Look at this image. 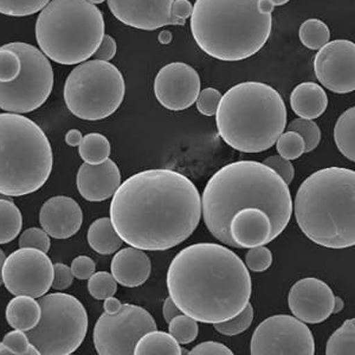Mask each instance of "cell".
Listing matches in <instances>:
<instances>
[{"mask_svg": "<svg viewBox=\"0 0 355 355\" xmlns=\"http://www.w3.org/2000/svg\"><path fill=\"white\" fill-rule=\"evenodd\" d=\"M202 218L193 182L173 170H147L119 186L110 220L120 239L144 251L170 250L185 242Z\"/></svg>", "mask_w": 355, "mask_h": 355, "instance_id": "obj_1", "label": "cell"}, {"mask_svg": "<svg viewBox=\"0 0 355 355\" xmlns=\"http://www.w3.org/2000/svg\"><path fill=\"white\" fill-rule=\"evenodd\" d=\"M167 289L182 314L197 322H224L250 302L245 263L217 243H197L178 252L167 271Z\"/></svg>", "mask_w": 355, "mask_h": 355, "instance_id": "obj_2", "label": "cell"}, {"mask_svg": "<svg viewBox=\"0 0 355 355\" xmlns=\"http://www.w3.org/2000/svg\"><path fill=\"white\" fill-rule=\"evenodd\" d=\"M259 207L272 223L277 239L291 222L293 199L287 182L262 162H232L210 178L202 192V214L207 230L219 242L234 248L229 223L237 211Z\"/></svg>", "mask_w": 355, "mask_h": 355, "instance_id": "obj_3", "label": "cell"}, {"mask_svg": "<svg viewBox=\"0 0 355 355\" xmlns=\"http://www.w3.org/2000/svg\"><path fill=\"white\" fill-rule=\"evenodd\" d=\"M275 6L268 0H196L191 15L194 41L219 61L250 58L266 44Z\"/></svg>", "mask_w": 355, "mask_h": 355, "instance_id": "obj_4", "label": "cell"}, {"mask_svg": "<svg viewBox=\"0 0 355 355\" xmlns=\"http://www.w3.org/2000/svg\"><path fill=\"white\" fill-rule=\"evenodd\" d=\"M294 212L300 229L315 244L328 249L354 246V171H316L300 185Z\"/></svg>", "mask_w": 355, "mask_h": 355, "instance_id": "obj_5", "label": "cell"}, {"mask_svg": "<svg viewBox=\"0 0 355 355\" xmlns=\"http://www.w3.org/2000/svg\"><path fill=\"white\" fill-rule=\"evenodd\" d=\"M287 107L271 85L243 82L222 95L216 123L223 140L243 153H262L287 127Z\"/></svg>", "mask_w": 355, "mask_h": 355, "instance_id": "obj_6", "label": "cell"}, {"mask_svg": "<svg viewBox=\"0 0 355 355\" xmlns=\"http://www.w3.org/2000/svg\"><path fill=\"white\" fill-rule=\"evenodd\" d=\"M53 164V148L36 122L19 114H0V194L36 192L48 182Z\"/></svg>", "mask_w": 355, "mask_h": 355, "instance_id": "obj_7", "label": "cell"}, {"mask_svg": "<svg viewBox=\"0 0 355 355\" xmlns=\"http://www.w3.org/2000/svg\"><path fill=\"white\" fill-rule=\"evenodd\" d=\"M105 28L103 15L88 0H51L37 18L36 40L51 61L75 65L93 57Z\"/></svg>", "mask_w": 355, "mask_h": 355, "instance_id": "obj_8", "label": "cell"}, {"mask_svg": "<svg viewBox=\"0 0 355 355\" xmlns=\"http://www.w3.org/2000/svg\"><path fill=\"white\" fill-rule=\"evenodd\" d=\"M53 87V67L41 50L23 42L0 46V110L16 114L38 110Z\"/></svg>", "mask_w": 355, "mask_h": 355, "instance_id": "obj_9", "label": "cell"}, {"mask_svg": "<svg viewBox=\"0 0 355 355\" xmlns=\"http://www.w3.org/2000/svg\"><path fill=\"white\" fill-rule=\"evenodd\" d=\"M125 94L121 71L110 62H83L69 73L64 102L70 113L85 121H100L113 115Z\"/></svg>", "mask_w": 355, "mask_h": 355, "instance_id": "obj_10", "label": "cell"}, {"mask_svg": "<svg viewBox=\"0 0 355 355\" xmlns=\"http://www.w3.org/2000/svg\"><path fill=\"white\" fill-rule=\"evenodd\" d=\"M41 320L36 327L25 331L40 354L70 355L85 341L88 314L81 301L73 295H44L40 297Z\"/></svg>", "mask_w": 355, "mask_h": 355, "instance_id": "obj_11", "label": "cell"}, {"mask_svg": "<svg viewBox=\"0 0 355 355\" xmlns=\"http://www.w3.org/2000/svg\"><path fill=\"white\" fill-rule=\"evenodd\" d=\"M157 329L148 311L134 304H122L115 314H103L94 328L93 339L100 355H133L142 335Z\"/></svg>", "mask_w": 355, "mask_h": 355, "instance_id": "obj_12", "label": "cell"}, {"mask_svg": "<svg viewBox=\"0 0 355 355\" xmlns=\"http://www.w3.org/2000/svg\"><path fill=\"white\" fill-rule=\"evenodd\" d=\"M250 352L252 355H314V336L297 318L275 315L254 329Z\"/></svg>", "mask_w": 355, "mask_h": 355, "instance_id": "obj_13", "label": "cell"}, {"mask_svg": "<svg viewBox=\"0 0 355 355\" xmlns=\"http://www.w3.org/2000/svg\"><path fill=\"white\" fill-rule=\"evenodd\" d=\"M1 274L10 294L40 299L53 286V264L43 251L21 248L5 259Z\"/></svg>", "mask_w": 355, "mask_h": 355, "instance_id": "obj_14", "label": "cell"}, {"mask_svg": "<svg viewBox=\"0 0 355 355\" xmlns=\"http://www.w3.org/2000/svg\"><path fill=\"white\" fill-rule=\"evenodd\" d=\"M314 71L320 83L333 93L354 92V43L348 40L328 42L315 56Z\"/></svg>", "mask_w": 355, "mask_h": 355, "instance_id": "obj_15", "label": "cell"}, {"mask_svg": "<svg viewBox=\"0 0 355 355\" xmlns=\"http://www.w3.org/2000/svg\"><path fill=\"white\" fill-rule=\"evenodd\" d=\"M200 93V77L196 69L182 62L162 67L154 81V94L166 110L179 112L193 105Z\"/></svg>", "mask_w": 355, "mask_h": 355, "instance_id": "obj_16", "label": "cell"}, {"mask_svg": "<svg viewBox=\"0 0 355 355\" xmlns=\"http://www.w3.org/2000/svg\"><path fill=\"white\" fill-rule=\"evenodd\" d=\"M335 295L327 283L314 277L302 279L291 288L288 303L295 318L318 324L333 314Z\"/></svg>", "mask_w": 355, "mask_h": 355, "instance_id": "obj_17", "label": "cell"}, {"mask_svg": "<svg viewBox=\"0 0 355 355\" xmlns=\"http://www.w3.org/2000/svg\"><path fill=\"white\" fill-rule=\"evenodd\" d=\"M174 0H108L117 21L139 30L154 31L172 23Z\"/></svg>", "mask_w": 355, "mask_h": 355, "instance_id": "obj_18", "label": "cell"}, {"mask_svg": "<svg viewBox=\"0 0 355 355\" xmlns=\"http://www.w3.org/2000/svg\"><path fill=\"white\" fill-rule=\"evenodd\" d=\"M229 234L239 249L266 245L276 239L270 217L259 207L237 211L229 223Z\"/></svg>", "mask_w": 355, "mask_h": 355, "instance_id": "obj_19", "label": "cell"}, {"mask_svg": "<svg viewBox=\"0 0 355 355\" xmlns=\"http://www.w3.org/2000/svg\"><path fill=\"white\" fill-rule=\"evenodd\" d=\"M40 223L50 237L70 239L81 229L83 223L81 206L70 197H53L42 206Z\"/></svg>", "mask_w": 355, "mask_h": 355, "instance_id": "obj_20", "label": "cell"}, {"mask_svg": "<svg viewBox=\"0 0 355 355\" xmlns=\"http://www.w3.org/2000/svg\"><path fill=\"white\" fill-rule=\"evenodd\" d=\"M77 190L88 202H105L121 185V173L112 159L98 165L85 162L76 178Z\"/></svg>", "mask_w": 355, "mask_h": 355, "instance_id": "obj_21", "label": "cell"}, {"mask_svg": "<svg viewBox=\"0 0 355 355\" xmlns=\"http://www.w3.org/2000/svg\"><path fill=\"white\" fill-rule=\"evenodd\" d=\"M112 275L122 287L137 288L150 279L152 262L141 249L125 248L112 259Z\"/></svg>", "mask_w": 355, "mask_h": 355, "instance_id": "obj_22", "label": "cell"}, {"mask_svg": "<svg viewBox=\"0 0 355 355\" xmlns=\"http://www.w3.org/2000/svg\"><path fill=\"white\" fill-rule=\"evenodd\" d=\"M327 105V94L314 82H303L296 85L291 95V110L301 119H318L326 112Z\"/></svg>", "mask_w": 355, "mask_h": 355, "instance_id": "obj_23", "label": "cell"}, {"mask_svg": "<svg viewBox=\"0 0 355 355\" xmlns=\"http://www.w3.org/2000/svg\"><path fill=\"white\" fill-rule=\"evenodd\" d=\"M5 314L13 329L31 331L41 320V304L30 296H16L8 302Z\"/></svg>", "mask_w": 355, "mask_h": 355, "instance_id": "obj_24", "label": "cell"}, {"mask_svg": "<svg viewBox=\"0 0 355 355\" xmlns=\"http://www.w3.org/2000/svg\"><path fill=\"white\" fill-rule=\"evenodd\" d=\"M88 243L95 252L113 254L120 250L123 241L116 234L110 218H100L89 226Z\"/></svg>", "mask_w": 355, "mask_h": 355, "instance_id": "obj_25", "label": "cell"}, {"mask_svg": "<svg viewBox=\"0 0 355 355\" xmlns=\"http://www.w3.org/2000/svg\"><path fill=\"white\" fill-rule=\"evenodd\" d=\"M184 349L170 333L150 331L142 335L134 349V355H182Z\"/></svg>", "mask_w": 355, "mask_h": 355, "instance_id": "obj_26", "label": "cell"}, {"mask_svg": "<svg viewBox=\"0 0 355 355\" xmlns=\"http://www.w3.org/2000/svg\"><path fill=\"white\" fill-rule=\"evenodd\" d=\"M334 140L338 150L348 160L355 162V108L341 114L334 127Z\"/></svg>", "mask_w": 355, "mask_h": 355, "instance_id": "obj_27", "label": "cell"}, {"mask_svg": "<svg viewBox=\"0 0 355 355\" xmlns=\"http://www.w3.org/2000/svg\"><path fill=\"white\" fill-rule=\"evenodd\" d=\"M23 226V216L11 200L0 199V244H8L18 237Z\"/></svg>", "mask_w": 355, "mask_h": 355, "instance_id": "obj_28", "label": "cell"}, {"mask_svg": "<svg viewBox=\"0 0 355 355\" xmlns=\"http://www.w3.org/2000/svg\"><path fill=\"white\" fill-rule=\"evenodd\" d=\"M78 152L83 162L90 165H98L110 159V140L100 133L87 134L82 139Z\"/></svg>", "mask_w": 355, "mask_h": 355, "instance_id": "obj_29", "label": "cell"}, {"mask_svg": "<svg viewBox=\"0 0 355 355\" xmlns=\"http://www.w3.org/2000/svg\"><path fill=\"white\" fill-rule=\"evenodd\" d=\"M327 355L355 354V320H346L343 326L333 333L327 346Z\"/></svg>", "mask_w": 355, "mask_h": 355, "instance_id": "obj_30", "label": "cell"}, {"mask_svg": "<svg viewBox=\"0 0 355 355\" xmlns=\"http://www.w3.org/2000/svg\"><path fill=\"white\" fill-rule=\"evenodd\" d=\"M300 41L309 50H320L327 44L331 38V31L326 23L321 19L311 18L303 21L300 26Z\"/></svg>", "mask_w": 355, "mask_h": 355, "instance_id": "obj_31", "label": "cell"}, {"mask_svg": "<svg viewBox=\"0 0 355 355\" xmlns=\"http://www.w3.org/2000/svg\"><path fill=\"white\" fill-rule=\"evenodd\" d=\"M168 333L180 345L193 343L199 333L198 323L185 314L177 315L168 323Z\"/></svg>", "mask_w": 355, "mask_h": 355, "instance_id": "obj_32", "label": "cell"}, {"mask_svg": "<svg viewBox=\"0 0 355 355\" xmlns=\"http://www.w3.org/2000/svg\"><path fill=\"white\" fill-rule=\"evenodd\" d=\"M51 0H0V13L10 17H26L42 11Z\"/></svg>", "mask_w": 355, "mask_h": 355, "instance_id": "obj_33", "label": "cell"}, {"mask_svg": "<svg viewBox=\"0 0 355 355\" xmlns=\"http://www.w3.org/2000/svg\"><path fill=\"white\" fill-rule=\"evenodd\" d=\"M254 308L250 303L246 304L239 315L224 322L214 323V329L218 331L219 334L226 336H234V335L242 334L246 329H249L251 323L254 321Z\"/></svg>", "mask_w": 355, "mask_h": 355, "instance_id": "obj_34", "label": "cell"}, {"mask_svg": "<svg viewBox=\"0 0 355 355\" xmlns=\"http://www.w3.org/2000/svg\"><path fill=\"white\" fill-rule=\"evenodd\" d=\"M287 130L289 132H296L303 137L304 144H306L304 153L313 152L321 141V130H320L319 125H316L313 120L300 117V119L293 120L288 125Z\"/></svg>", "mask_w": 355, "mask_h": 355, "instance_id": "obj_35", "label": "cell"}, {"mask_svg": "<svg viewBox=\"0 0 355 355\" xmlns=\"http://www.w3.org/2000/svg\"><path fill=\"white\" fill-rule=\"evenodd\" d=\"M276 150L279 152V155L284 159L296 160L304 153L306 144L299 133L288 130L286 133L283 132L279 135L276 141Z\"/></svg>", "mask_w": 355, "mask_h": 355, "instance_id": "obj_36", "label": "cell"}, {"mask_svg": "<svg viewBox=\"0 0 355 355\" xmlns=\"http://www.w3.org/2000/svg\"><path fill=\"white\" fill-rule=\"evenodd\" d=\"M88 291L95 300H105L117 291V282L113 275L105 271L94 272L89 277Z\"/></svg>", "mask_w": 355, "mask_h": 355, "instance_id": "obj_37", "label": "cell"}, {"mask_svg": "<svg viewBox=\"0 0 355 355\" xmlns=\"http://www.w3.org/2000/svg\"><path fill=\"white\" fill-rule=\"evenodd\" d=\"M3 343L12 352L13 355H40V352L30 343L25 331L15 329L5 335Z\"/></svg>", "mask_w": 355, "mask_h": 355, "instance_id": "obj_38", "label": "cell"}, {"mask_svg": "<svg viewBox=\"0 0 355 355\" xmlns=\"http://www.w3.org/2000/svg\"><path fill=\"white\" fill-rule=\"evenodd\" d=\"M272 264V254L266 245L251 248L245 254V266L254 272L268 270Z\"/></svg>", "mask_w": 355, "mask_h": 355, "instance_id": "obj_39", "label": "cell"}, {"mask_svg": "<svg viewBox=\"0 0 355 355\" xmlns=\"http://www.w3.org/2000/svg\"><path fill=\"white\" fill-rule=\"evenodd\" d=\"M50 245H51L50 236L43 229H38V227H31L25 230L19 237L21 248H31L46 254L50 250Z\"/></svg>", "mask_w": 355, "mask_h": 355, "instance_id": "obj_40", "label": "cell"}, {"mask_svg": "<svg viewBox=\"0 0 355 355\" xmlns=\"http://www.w3.org/2000/svg\"><path fill=\"white\" fill-rule=\"evenodd\" d=\"M222 94L214 88H206L199 93L197 98V110L205 116L216 115Z\"/></svg>", "mask_w": 355, "mask_h": 355, "instance_id": "obj_41", "label": "cell"}, {"mask_svg": "<svg viewBox=\"0 0 355 355\" xmlns=\"http://www.w3.org/2000/svg\"><path fill=\"white\" fill-rule=\"evenodd\" d=\"M263 164L270 167L271 170H274L276 173L279 174L288 185L294 180L295 168L291 160H287L281 155H271V157H266Z\"/></svg>", "mask_w": 355, "mask_h": 355, "instance_id": "obj_42", "label": "cell"}, {"mask_svg": "<svg viewBox=\"0 0 355 355\" xmlns=\"http://www.w3.org/2000/svg\"><path fill=\"white\" fill-rule=\"evenodd\" d=\"M73 282V275L71 269L63 263L53 264V286L55 291H65L68 289Z\"/></svg>", "mask_w": 355, "mask_h": 355, "instance_id": "obj_43", "label": "cell"}, {"mask_svg": "<svg viewBox=\"0 0 355 355\" xmlns=\"http://www.w3.org/2000/svg\"><path fill=\"white\" fill-rule=\"evenodd\" d=\"M96 264L88 256H78L71 263V272L73 277L78 279H89V277L95 272Z\"/></svg>", "mask_w": 355, "mask_h": 355, "instance_id": "obj_44", "label": "cell"}, {"mask_svg": "<svg viewBox=\"0 0 355 355\" xmlns=\"http://www.w3.org/2000/svg\"><path fill=\"white\" fill-rule=\"evenodd\" d=\"M189 355H232L234 352L225 345L216 341H205L199 343L191 351L187 352Z\"/></svg>", "mask_w": 355, "mask_h": 355, "instance_id": "obj_45", "label": "cell"}, {"mask_svg": "<svg viewBox=\"0 0 355 355\" xmlns=\"http://www.w3.org/2000/svg\"><path fill=\"white\" fill-rule=\"evenodd\" d=\"M193 5L190 0H174L172 4V23L171 25H185L186 19L190 18Z\"/></svg>", "mask_w": 355, "mask_h": 355, "instance_id": "obj_46", "label": "cell"}, {"mask_svg": "<svg viewBox=\"0 0 355 355\" xmlns=\"http://www.w3.org/2000/svg\"><path fill=\"white\" fill-rule=\"evenodd\" d=\"M116 55V42L110 35H105L101 44L98 46L93 56L98 61L110 62Z\"/></svg>", "mask_w": 355, "mask_h": 355, "instance_id": "obj_47", "label": "cell"}, {"mask_svg": "<svg viewBox=\"0 0 355 355\" xmlns=\"http://www.w3.org/2000/svg\"><path fill=\"white\" fill-rule=\"evenodd\" d=\"M180 314H182V311L175 306V303L172 301V299L171 297L166 299L164 307H162V315H164L166 322L170 323L171 320Z\"/></svg>", "mask_w": 355, "mask_h": 355, "instance_id": "obj_48", "label": "cell"}, {"mask_svg": "<svg viewBox=\"0 0 355 355\" xmlns=\"http://www.w3.org/2000/svg\"><path fill=\"white\" fill-rule=\"evenodd\" d=\"M103 301H105L103 308H105V313H107V314H115L122 308V303L120 302V300H117L114 296L107 297Z\"/></svg>", "mask_w": 355, "mask_h": 355, "instance_id": "obj_49", "label": "cell"}, {"mask_svg": "<svg viewBox=\"0 0 355 355\" xmlns=\"http://www.w3.org/2000/svg\"><path fill=\"white\" fill-rule=\"evenodd\" d=\"M82 139H83V135H82L81 132L78 130H70L68 133H67V135H65V142H67V145L70 146V147H77V146H80Z\"/></svg>", "mask_w": 355, "mask_h": 355, "instance_id": "obj_50", "label": "cell"}, {"mask_svg": "<svg viewBox=\"0 0 355 355\" xmlns=\"http://www.w3.org/2000/svg\"><path fill=\"white\" fill-rule=\"evenodd\" d=\"M159 42L162 44H170L172 42V33L167 31V30H164V31L159 33Z\"/></svg>", "mask_w": 355, "mask_h": 355, "instance_id": "obj_51", "label": "cell"}, {"mask_svg": "<svg viewBox=\"0 0 355 355\" xmlns=\"http://www.w3.org/2000/svg\"><path fill=\"white\" fill-rule=\"evenodd\" d=\"M343 308H345V302H343V300L341 299V297H339V296H335L333 314H338V313L343 311Z\"/></svg>", "mask_w": 355, "mask_h": 355, "instance_id": "obj_52", "label": "cell"}, {"mask_svg": "<svg viewBox=\"0 0 355 355\" xmlns=\"http://www.w3.org/2000/svg\"><path fill=\"white\" fill-rule=\"evenodd\" d=\"M5 259H6V257H5V252L0 249V286L3 284V274H1V272H3V266H4Z\"/></svg>", "mask_w": 355, "mask_h": 355, "instance_id": "obj_53", "label": "cell"}, {"mask_svg": "<svg viewBox=\"0 0 355 355\" xmlns=\"http://www.w3.org/2000/svg\"><path fill=\"white\" fill-rule=\"evenodd\" d=\"M0 355H13L4 343H0Z\"/></svg>", "mask_w": 355, "mask_h": 355, "instance_id": "obj_54", "label": "cell"}, {"mask_svg": "<svg viewBox=\"0 0 355 355\" xmlns=\"http://www.w3.org/2000/svg\"><path fill=\"white\" fill-rule=\"evenodd\" d=\"M268 1H270L274 6H282V5L289 3L291 0H268Z\"/></svg>", "mask_w": 355, "mask_h": 355, "instance_id": "obj_55", "label": "cell"}, {"mask_svg": "<svg viewBox=\"0 0 355 355\" xmlns=\"http://www.w3.org/2000/svg\"><path fill=\"white\" fill-rule=\"evenodd\" d=\"M89 3H92V4L96 5V4H101V3H103V1H105V0H88Z\"/></svg>", "mask_w": 355, "mask_h": 355, "instance_id": "obj_56", "label": "cell"}]
</instances>
